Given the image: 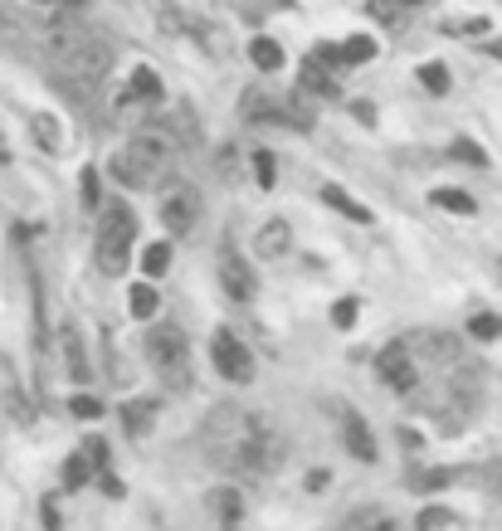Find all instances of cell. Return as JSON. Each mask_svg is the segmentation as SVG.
Masks as SVG:
<instances>
[{
    "label": "cell",
    "mask_w": 502,
    "mask_h": 531,
    "mask_svg": "<svg viewBox=\"0 0 502 531\" xmlns=\"http://www.w3.org/2000/svg\"><path fill=\"white\" fill-rule=\"evenodd\" d=\"M30 5H39V10H78L83 0H30Z\"/></svg>",
    "instance_id": "f35d334b"
},
{
    "label": "cell",
    "mask_w": 502,
    "mask_h": 531,
    "mask_svg": "<svg viewBox=\"0 0 502 531\" xmlns=\"http://www.w3.org/2000/svg\"><path fill=\"white\" fill-rule=\"evenodd\" d=\"M244 113L254 117V122H278V127H303L293 108H283V103H273V98H259V93H249Z\"/></svg>",
    "instance_id": "5bb4252c"
},
{
    "label": "cell",
    "mask_w": 502,
    "mask_h": 531,
    "mask_svg": "<svg viewBox=\"0 0 502 531\" xmlns=\"http://www.w3.org/2000/svg\"><path fill=\"white\" fill-rule=\"evenodd\" d=\"M444 483H449V473H425V478H415V493H434Z\"/></svg>",
    "instance_id": "8d00e7d4"
},
{
    "label": "cell",
    "mask_w": 502,
    "mask_h": 531,
    "mask_svg": "<svg viewBox=\"0 0 502 531\" xmlns=\"http://www.w3.org/2000/svg\"><path fill=\"white\" fill-rule=\"evenodd\" d=\"M254 244H259V254H264V259H283V254H288V244H293V229H288V220H269V225H259Z\"/></svg>",
    "instance_id": "4fadbf2b"
},
{
    "label": "cell",
    "mask_w": 502,
    "mask_h": 531,
    "mask_svg": "<svg viewBox=\"0 0 502 531\" xmlns=\"http://www.w3.org/2000/svg\"><path fill=\"white\" fill-rule=\"evenodd\" d=\"M249 59H254V69H259V74H278V69H283V49H278V39H254V44H249Z\"/></svg>",
    "instance_id": "d6986e66"
},
{
    "label": "cell",
    "mask_w": 502,
    "mask_h": 531,
    "mask_svg": "<svg viewBox=\"0 0 502 531\" xmlns=\"http://www.w3.org/2000/svg\"><path fill=\"white\" fill-rule=\"evenodd\" d=\"M468 337H473V342H498L502 322L493 317V312H473V317H468Z\"/></svg>",
    "instance_id": "cb8c5ba5"
},
{
    "label": "cell",
    "mask_w": 502,
    "mask_h": 531,
    "mask_svg": "<svg viewBox=\"0 0 502 531\" xmlns=\"http://www.w3.org/2000/svg\"><path fill=\"white\" fill-rule=\"evenodd\" d=\"M444 522H449L444 507H425V512H420V531H444Z\"/></svg>",
    "instance_id": "e575fe53"
},
{
    "label": "cell",
    "mask_w": 502,
    "mask_h": 531,
    "mask_svg": "<svg viewBox=\"0 0 502 531\" xmlns=\"http://www.w3.org/2000/svg\"><path fill=\"white\" fill-rule=\"evenodd\" d=\"M210 356H215V371L225 380H234V385H249V380H254V351L239 342L234 332H215Z\"/></svg>",
    "instance_id": "8992f818"
},
{
    "label": "cell",
    "mask_w": 502,
    "mask_h": 531,
    "mask_svg": "<svg viewBox=\"0 0 502 531\" xmlns=\"http://www.w3.org/2000/svg\"><path fill=\"white\" fill-rule=\"evenodd\" d=\"M54 127H59L54 117H44V113L35 117V137H39V147H44V152H59V147H64V137H59Z\"/></svg>",
    "instance_id": "83f0119b"
},
{
    "label": "cell",
    "mask_w": 502,
    "mask_h": 531,
    "mask_svg": "<svg viewBox=\"0 0 502 531\" xmlns=\"http://www.w3.org/2000/svg\"><path fill=\"white\" fill-rule=\"evenodd\" d=\"M200 220V190L195 186H171L161 195V225L171 234H191Z\"/></svg>",
    "instance_id": "52a82bcc"
},
{
    "label": "cell",
    "mask_w": 502,
    "mask_h": 531,
    "mask_svg": "<svg viewBox=\"0 0 502 531\" xmlns=\"http://www.w3.org/2000/svg\"><path fill=\"white\" fill-rule=\"evenodd\" d=\"M220 288H225V298H234V303H249V298H254V288H259L249 259H244L234 244L220 249Z\"/></svg>",
    "instance_id": "ba28073f"
},
{
    "label": "cell",
    "mask_w": 502,
    "mask_h": 531,
    "mask_svg": "<svg viewBox=\"0 0 502 531\" xmlns=\"http://www.w3.org/2000/svg\"><path fill=\"white\" fill-rule=\"evenodd\" d=\"M59 346H64V366H69V376H74V380H88V361H83V342H78V327H74V322L59 332Z\"/></svg>",
    "instance_id": "e0dca14e"
},
{
    "label": "cell",
    "mask_w": 502,
    "mask_h": 531,
    "mask_svg": "<svg viewBox=\"0 0 502 531\" xmlns=\"http://www.w3.org/2000/svg\"><path fill=\"white\" fill-rule=\"evenodd\" d=\"M249 161H254V181L269 190V186H273V176H278V171H273V156H269V152H254Z\"/></svg>",
    "instance_id": "d6a6232c"
},
{
    "label": "cell",
    "mask_w": 502,
    "mask_h": 531,
    "mask_svg": "<svg viewBox=\"0 0 502 531\" xmlns=\"http://www.w3.org/2000/svg\"><path fill=\"white\" fill-rule=\"evenodd\" d=\"M78 190H83V205H88V210H103V190H98V171H93V166L83 171Z\"/></svg>",
    "instance_id": "4dcf8cb0"
},
{
    "label": "cell",
    "mask_w": 502,
    "mask_h": 531,
    "mask_svg": "<svg viewBox=\"0 0 502 531\" xmlns=\"http://www.w3.org/2000/svg\"><path fill=\"white\" fill-rule=\"evenodd\" d=\"M381 380H386L390 390H400V395H410V390L420 385V361L410 356L405 342H390L386 351H381Z\"/></svg>",
    "instance_id": "9c48e42d"
},
{
    "label": "cell",
    "mask_w": 502,
    "mask_h": 531,
    "mask_svg": "<svg viewBox=\"0 0 502 531\" xmlns=\"http://www.w3.org/2000/svg\"><path fill=\"white\" fill-rule=\"evenodd\" d=\"M205 507H210L220 522H239V517H244V497H239V488H215V493L205 497Z\"/></svg>",
    "instance_id": "2e32d148"
},
{
    "label": "cell",
    "mask_w": 502,
    "mask_h": 531,
    "mask_svg": "<svg viewBox=\"0 0 502 531\" xmlns=\"http://www.w3.org/2000/svg\"><path fill=\"white\" fill-rule=\"evenodd\" d=\"M444 35H488V20H483V15H468V20H444Z\"/></svg>",
    "instance_id": "f546056e"
},
{
    "label": "cell",
    "mask_w": 502,
    "mask_h": 531,
    "mask_svg": "<svg viewBox=\"0 0 502 531\" xmlns=\"http://www.w3.org/2000/svg\"><path fill=\"white\" fill-rule=\"evenodd\" d=\"M93 473H98V468H93V458H88V454H74L69 463H64V488H83Z\"/></svg>",
    "instance_id": "d4e9b609"
},
{
    "label": "cell",
    "mask_w": 502,
    "mask_h": 531,
    "mask_svg": "<svg viewBox=\"0 0 502 531\" xmlns=\"http://www.w3.org/2000/svg\"><path fill=\"white\" fill-rule=\"evenodd\" d=\"M54 74H59V83H64V93H69V98L88 103V98H93V88L113 74V49H108L98 35H88L74 54L64 59V64H54Z\"/></svg>",
    "instance_id": "3957f363"
},
{
    "label": "cell",
    "mask_w": 502,
    "mask_h": 531,
    "mask_svg": "<svg viewBox=\"0 0 502 531\" xmlns=\"http://www.w3.org/2000/svg\"><path fill=\"white\" fill-rule=\"evenodd\" d=\"M449 156H454V161H468V166H478V171L488 166V156H483V147H478V142H468V137H459V142L449 147Z\"/></svg>",
    "instance_id": "f1b7e54d"
},
{
    "label": "cell",
    "mask_w": 502,
    "mask_h": 531,
    "mask_svg": "<svg viewBox=\"0 0 502 531\" xmlns=\"http://www.w3.org/2000/svg\"><path fill=\"white\" fill-rule=\"evenodd\" d=\"M420 5H429V0H371V10H376V15H395V10H420Z\"/></svg>",
    "instance_id": "836d02e7"
},
{
    "label": "cell",
    "mask_w": 502,
    "mask_h": 531,
    "mask_svg": "<svg viewBox=\"0 0 502 531\" xmlns=\"http://www.w3.org/2000/svg\"><path fill=\"white\" fill-rule=\"evenodd\" d=\"M488 54H493V59H502V39H488Z\"/></svg>",
    "instance_id": "ab89813d"
},
{
    "label": "cell",
    "mask_w": 502,
    "mask_h": 531,
    "mask_svg": "<svg viewBox=\"0 0 502 531\" xmlns=\"http://www.w3.org/2000/svg\"><path fill=\"white\" fill-rule=\"evenodd\" d=\"M132 98L156 103V98H161V74H156V69H132Z\"/></svg>",
    "instance_id": "603a6c76"
},
{
    "label": "cell",
    "mask_w": 502,
    "mask_h": 531,
    "mask_svg": "<svg viewBox=\"0 0 502 531\" xmlns=\"http://www.w3.org/2000/svg\"><path fill=\"white\" fill-rule=\"evenodd\" d=\"M420 83H425L429 93H449V69H444V64H425V69H420Z\"/></svg>",
    "instance_id": "1f68e13d"
},
{
    "label": "cell",
    "mask_w": 502,
    "mask_h": 531,
    "mask_svg": "<svg viewBox=\"0 0 502 531\" xmlns=\"http://www.w3.org/2000/svg\"><path fill=\"white\" fill-rule=\"evenodd\" d=\"M498 278H502V259H498Z\"/></svg>",
    "instance_id": "60d3db41"
},
{
    "label": "cell",
    "mask_w": 502,
    "mask_h": 531,
    "mask_svg": "<svg viewBox=\"0 0 502 531\" xmlns=\"http://www.w3.org/2000/svg\"><path fill=\"white\" fill-rule=\"evenodd\" d=\"M337 59H342V64H366V59H376V39L356 35V39H347V44H337Z\"/></svg>",
    "instance_id": "7402d4cb"
},
{
    "label": "cell",
    "mask_w": 502,
    "mask_h": 531,
    "mask_svg": "<svg viewBox=\"0 0 502 531\" xmlns=\"http://www.w3.org/2000/svg\"><path fill=\"white\" fill-rule=\"evenodd\" d=\"M171 166H176V137L166 132V127H147V132H137L122 152L113 156V171L122 186H161L166 176H171Z\"/></svg>",
    "instance_id": "7a4b0ae2"
},
{
    "label": "cell",
    "mask_w": 502,
    "mask_h": 531,
    "mask_svg": "<svg viewBox=\"0 0 502 531\" xmlns=\"http://www.w3.org/2000/svg\"><path fill=\"white\" fill-rule=\"evenodd\" d=\"M322 200H327L332 210H342L347 220H356V225H371V210H366L361 200H351V195H347L342 186H322Z\"/></svg>",
    "instance_id": "ac0fdd59"
},
{
    "label": "cell",
    "mask_w": 502,
    "mask_h": 531,
    "mask_svg": "<svg viewBox=\"0 0 502 531\" xmlns=\"http://www.w3.org/2000/svg\"><path fill=\"white\" fill-rule=\"evenodd\" d=\"M69 410H74L78 419H98V415H103V405H98L93 395H78V400H74V405H69Z\"/></svg>",
    "instance_id": "d590c367"
},
{
    "label": "cell",
    "mask_w": 502,
    "mask_h": 531,
    "mask_svg": "<svg viewBox=\"0 0 502 531\" xmlns=\"http://www.w3.org/2000/svg\"><path fill=\"white\" fill-rule=\"evenodd\" d=\"M181 30L200 39L210 59H225V54H230V35H225L220 25H210V20H191V15H186V20H181Z\"/></svg>",
    "instance_id": "7c38bea8"
},
{
    "label": "cell",
    "mask_w": 502,
    "mask_h": 531,
    "mask_svg": "<svg viewBox=\"0 0 502 531\" xmlns=\"http://www.w3.org/2000/svg\"><path fill=\"white\" fill-rule=\"evenodd\" d=\"M298 88H308L312 98H337V78H332V69L312 54V59H303V69H298Z\"/></svg>",
    "instance_id": "8fae6325"
},
{
    "label": "cell",
    "mask_w": 502,
    "mask_h": 531,
    "mask_svg": "<svg viewBox=\"0 0 502 531\" xmlns=\"http://www.w3.org/2000/svg\"><path fill=\"white\" fill-rule=\"evenodd\" d=\"M142 268H147V278H161V273L171 268V244H147V254H142Z\"/></svg>",
    "instance_id": "4316f807"
},
{
    "label": "cell",
    "mask_w": 502,
    "mask_h": 531,
    "mask_svg": "<svg viewBox=\"0 0 502 531\" xmlns=\"http://www.w3.org/2000/svg\"><path fill=\"white\" fill-rule=\"evenodd\" d=\"M347 531H400V527H395V517L381 512V507H361V512L347 522Z\"/></svg>",
    "instance_id": "ffe728a7"
},
{
    "label": "cell",
    "mask_w": 502,
    "mask_h": 531,
    "mask_svg": "<svg viewBox=\"0 0 502 531\" xmlns=\"http://www.w3.org/2000/svg\"><path fill=\"white\" fill-rule=\"evenodd\" d=\"M429 205H439V210H449V215H478V200L468 195V190H429Z\"/></svg>",
    "instance_id": "9a60e30c"
},
{
    "label": "cell",
    "mask_w": 502,
    "mask_h": 531,
    "mask_svg": "<svg viewBox=\"0 0 502 531\" xmlns=\"http://www.w3.org/2000/svg\"><path fill=\"white\" fill-rule=\"evenodd\" d=\"M132 239H137V215L122 200H108L103 225H98V268L103 273H122L127 254H132Z\"/></svg>",
    "instance_id": "5b68a950"
},
{
    "label": "cell",
    "mask_w": 502,
    "mask_h": 531,
    "mask_svg": "<svg viewBox=\"0 0 502 531\" xmlns=\"http://www.w3.org/2000/svg\"><path fill=\"white\" fill-rule=\"evenodd\" d=\"M147 356H152L156 376L166 390H186L191 385V346H186V332L176 322H156L147 332Z\"/></svg>",
    "instance_id": "277c9868"
},
{
    "label": "cell",
    "mask_w": 502,
    "mask_h": 531,
    "mask_svg": "<svg viewBox=\"0 0 502 531\" xmlns=\"http://www.w3.org/2000/svg\"><path fill=\"white\" fill-rule=\"evenodd\" d=\"M342 439H347L351 458H361V463H376V439H371V429H366V419L347 410L342 415Z\"/></svg>",
    "instance_id": "30bf717a"
},
{
    "label": "cell",
    "mask_w": 502,
    "mask_h": 531,
    "mask_svg": "<svg viewBox=\"0 0 502 531\" xmlns=\"http://www.w3.org/2000/svg\"><path fill=\"white\" fill-rule=\"evenodd\" d=\"M152 405H147V400H127V410H122V424H127V434H132V439H142V434H147V429H152Z\"/></svg>",
    "instance_id": "44dd1931"
},
{
    "label": "cell",
    "mask_w": 502,
    "mask_h": 531,
    "mask_svg": "<svg viewBox=\"0 0 502 531\" xmlns=\"http://www.w3.org/2000/svg\"><path fill=\"white\" fill-rule=\"evenodd\" d=\"M127 307H132V317H142V322H147V317L156 312V288H152V283H137V288H132V298H127Z\"/></svg>",
    "instance_id": "484cf974"
},
{
    "label": "cell",
    "mask_w": 502,
    "mask_h": 531,
    "mask_svg": "<svg viewBox=\"0 0 502 531\" xmlns=\"http://www.w3.org/2000/svg\"><path fill=\"white\" fill-rule=\"evenodd\" d=\"M332 322H337V327H351V322H356V303H351V298L347 303H337L332 307Z\"/></svg>",
    "instance_id": "74e56055"
},
{
    "label": "cell",
    "mask_w": 502,
    "mask_h": 531,
    "mask_svg": "<svg viewBox=\"0 0 502 531\" xmlns=\"http://www.w3.org/2000/svg\"><path fill=\"white\" fill-rule=\"evenodd\" d=\"M205 454H210L215 468H230V473H244V478H269L283 463V439L259 415L225 405L205 424Z\"/></svg>",
    "instance_id": "6da1fadb"
}]
</instances>
